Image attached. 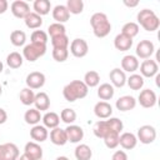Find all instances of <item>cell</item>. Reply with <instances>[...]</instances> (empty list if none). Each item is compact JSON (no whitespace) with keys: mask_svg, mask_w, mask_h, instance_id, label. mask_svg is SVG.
Listing matches in <instances>:
<instances>
[{"mask_svg":"<svg viewBox=\"0 0 160 160\" xmlns=\"http://www.w3.org/2000/svg\"><path fill=\"white\" fill-rule=\"evenodd\" d=\"M139 30H140L139 25H138L136 22L130 21V22H126V24L122 25V28H121V34H124V35H126V36L134 39V38L139 34Z\"/></svg>","mask_w":160,"mask_h":160,"instance_id":"obj_36","label":"cell"},{"mask_svg":"<svg viewBox=\"0 0 160 160\" xmlns=\"http://www.w3.org/2000/svg\"><path fill=\"white\" fill-rule=\"evenodd\" d=\"M74 155H75L76 160H90L92 156V150L86 144H79L75 148Z\"/></svg>","mask_w":160,"mask_h":160,"instance_id":"obj_27","label":"cell"},{"mask_svg":"<svg viewBox=\"0 0 160 160\" xmlns=\"http://www.w3.org/2000/svg\"><path fill=\"white\" fill-rule=\"evenodd\" d=\"M82 81L88 88H95V86H98L100 84V75H99L98 71L90 70L84 75V80Z\"/></svg>","mask_w":160,"mask_h":160,"instance_id":"obj_34","label":"cell"},{"mask_svg":"<svg viewBox=\"0 0 160 160\" xmlns=\"http://www.w3.org/2000/svg\"><path fill=\"white\" fill-rule=\"evenodd\" d=\"M32 8H34V12L42 16V15H48L50 12L51 4L49 0H35L32 4Z\"/></svg>","mask_w":160,"mask_h":160,"instance_id":"obj_31","label":"cell"},{"mask_svg":"<svg viewBox=\"0 0 160 160\" xmlns=\"http://www.w3.org/2000/svg\"><path fill=\"white\" fill-rule=\"evenodd\" d=\"M34 105H35V109L39 110V111L49 110V108H50V98H49V95L46 92H44V91H40V92L35 94Z\"/></svg>","mask_w":160,"mask_h":160,"instance_id":"obj_24","label":"cell"},{"mask_svg":"<svg viewBox=\"0 0 160 160\" xmlns=\"http://www.w3.org/2000/svg\"><path fill=\"white\" fill-rule=\"evenodd\" d=\"M94 114L96 115V118L99 119H102V120H106L109 118H111V114H112V106L108 102V101H99L95 104L94 106Z\"/></svg>","mask_w":160,"mask_h":160,"instance_id":"obj_14","label":"cell"},{"mask_svg":"<svg viewBox=\"0 0 160 160\" xmlns=\"http://www.w3.org/2000/svg\"><path fill=\"white\" fill-rule=\"evenodd\" d=\"M124 5H126V6H129V8H135V6L139 5V1H138V0H135V1H128V0H124Z\"/></svg>","mask_w":160,"mask_h":160,"instance_id":"obj_49","label":"cell"},{"mask_svg":"<svg viewBox=\"0 0 160 160\" xmlns=\"http://www.w3.org/2000/svg\"><path fill=\"white\" fill-rule=\"evenodd\" d=\"M19 99H20V101H21L22 105L29 106V105L34 104L35 92H34V90H31V89H29V88H24V89L20 91V94H19Z\"/></svg>","mask_w":160,"mask_h":160,"instance_id":"obj_35","label":"cell"},{"mask_svg":"<svg viewBox=\"0 0 160 160\" xmlns=\"http://www.w3.org/2000/svg\"><path fill=\"white\" fill-rule=\"evenodd\" d=\"M46 52V45L44 44H36V42H30L24 46L22 50V58L30 62L36 61L39 58L45 55Z\"/></svg>","mask_w":160,"mask_h":160,"instance_id":"obj_4","label":"cell"},{"mask_svg":"<svg viewBox=\"0 0 160 160\" xmlns=\"http://www.w3.org/2000/svg\"><path fill=\"white\" fill-rule=\"evenodd\" d=\"M69 56V49H52V58L58 62H64Z\"/></svg>","mask_w":160,"mask_h":160,"instance_id":"obj_44","label":"cell"},{"mask_svg":"<svg viewBox=\"0 0 160 160\" xmlns=\"http://www.w3.org/2000/svg\"><path fill=\"white\" fill-rule=\"evenodd\" d=\"M89 51V45L86 42V40L81 39V38H76L71 41L70 44V52L75 56V58H84L86 56Z\"/></svg>","mask_w":160,"mask_h":160,"instance_id":"obj_8","label":"cell"},{"mask_svg":"<svg viewBox=\"0 0 160 160\" xmlns=\"http://www.w3.org/2000/svg\"><path fill=\"white\" fill-rule=\"evenodd\" d=\"M10 9H11L12 15L18 19H24L30 12V5L24 0H15L11 4Z\"/></svg>","mask_w":160,"mask_h":160,"instance_id":"obj_12","label":"cell"},{"mask_svg":"<svg viewBox=\"0 0 160 160\" xmlns=\"http://www.w3.org/2000/svg\"><path fill=\"white\" fill-rule=\"evenodd\" d=\"M140 75L142 78H152L155 75H158L159 71V65L155 60L152 59H146L144 60L140 65Z\"/></svg>","mask_w":160,"mask_h":160,"instance_id":"obj_11","label":"cell"},{"mask_svg":"<svg viewBox=\"0 0 160 160\" xmlns=\"http://www.w3.org/2000/svg\"><path fill=\"white\" fill-rule=\"evenodd\" d=\"M45 75L40 71H32L30 74H28L26 76V86L31 90H36V89H41L45 84Z\"/></svg>","mask_w":160,"mask_h":160,"instance_id":"obj_10","label":"cell"},{"mask_svg":"<svg viewBox=\"0 0 160 160\" xmlns=\"http://www.w3.org/2000/svg\"><path fill=\"white\" fill-rule=\"evenodd\" d=\"M119 136H120V134H118L115 131H110L109 134H106L104 136L105 146L109 149H115L119 145Z\"/></svg>","mask_w":160,"mask_h":160,"instance_id":"obj_42","label":"cell"},{"mask_svg":"<svg viewBox=\"0 0 160 160\" xmlns=\"http://www.w3.org/2000/svg\"><path fill=\"white\" fill-rule=\"evenodd\" d=\"M109 78H110V82L114 88H122L126 84V75L119 68L112 69L109 74Z\"/></svg>","mask_w":160,"mask_h":160,"instance_id":"obj_17","label":"cell"},{"mask_svg":"<svg viewBox=\"0 0 160 160\" xmlns=\"http://www.w3.org/2000/svg\"><path fill=\"white\" fill-rule=\"evenodd\" d=\"M65 6L68 8L70 14L78 15V14H81L84 10V1L82 0H68Z\"/></svg>","mask_w":160,"mask_h":160,"instance_id":"obj_38","label":"cell"},{"mask_svg":"<svg viewBox=\"0 0 160 160\" xmlns=\"http://www.w3.org/2000/svg\"><path fill=\"white\" fill-rule=\"evenodd\" d=\"M30 138L35 142H42L49 138V131L44 125H34L30 130Z\"/></svg>","mask_w":160,"mask_h":160,"instance_id":"obj_20","label":"cell"},{"mask_svg":"<svg viewBox=\"0 0 160 160\" xmlns=\"http://www.w3.org/2000/svg\"><path fill=\"white\" fill-rule=\"evenodd\" d=\"M69 44H70V40H69V38H68L66 34L65 35L51 38L52 49H69Z\"/></svg>","mask_w":160,"mask_h":160,"instance_id":"obj_39","label":"cell"},{"mask_svg":"<svg viewBox=\"0 0 160 160\" xmlns=\"http://www.w3.org/2000/svg\"><path fill=\"white\" fill-rule=\"evenodd\" d=\"M55 160H70L69 158H66V156H58Z\"/></svg>","mask_w":160,"mask_h":160,"instance_id":"obj_51","label":"cell"},{"mask_svg":"<svg viewBox=\"0 0 160 160\" xmlns=\"http://www.w3.org/2000/svg\"><path fill=\"white\" fill-rule=\"evenodd\" d=\"M26 41V34L22 30H14L10 34V42L14 46H22Z\"/></svg>","mask_w":160,"mask_h":160,"instance_id":"obj_37","label":"cell"},{"mask_svg":"<svg viewBox=\"0 0 160 160\" xmlns=\"http://www.w3.org/2000/svg\"><path fill=\"white\" fill-rule=\"evenodd\" d=\"M111 160H128V154L124 150H116L112 154Z\"/></svg>","mask_w":160,"mask_h":160,"instance_id":"obj_46","label":"cell"},{"mask_svg":"<svg viewBox=\"0 0 160 160\" xmlns=\"http://www.w3.org/2000/svg\"><path fill=\"white\" fill-rule=\"evenodd\" d=\"M139 60L135 55H125L121 59V70L125 72H135L139 69Z\"/></svg>","mask_w":160,"mask_h":160,"instance_id":"obj_16","label":"cell"},{"mask_svg":"<svg viewBox=\"0 0 160 160\" xmlns=\"http://www.w3.org/2000/svg\"><path fill=\"white\" fill-rule=\"evenodd\" d=\"M138 25H140L146 31H155L160 26V20L156 16V14L150 9H142L136 15Z\"/></svg>","mask_w":160,"mask_h":160,"instance_id":"obj_3","label":"cell"},{"mask_svg":"<svg viewBox=\"0 0 160 160\" xmlns=\"http://www.w3.org/2000/svg\"><path fill=\"white\" fill-rule=\"evenodd\" d=\"M42 120V124L46 129H54V128H58L59 124H60V116L54 112V111H48L45 112V115L41 118Z\"/></svg>","mask_w":160,"mask_h":160,"instance_id":"obj_25","label":"cell"},{"mask_svg":"<svg viewBox=\"0 0 160 160\" xmlns=\"http://www.w3.org/2000/svg\"><path fill=\"white\" fill-rule=\"evenodd\" d=\"M126 84L131 90H141L145 81L140 74H131L129 78H126Z\"/></svg>","mask_w":160,"mask_h":160,"instance_id":"obj_33","label":"cell"},{"mask_svg":"<svg viewBox=\"0 0 160 160\" xmlns=\"http://www.w3.org/2000/svg\"><path fill=\"white\" fill-rule=\"evenodd\" d=\"M92 131H94V135L99 139H104V136L106 134H109L110 131H112L108 124L106 120H99L98 122H95L94 128H92Z\"/></svg>","mask_w":160,"mask_h":160,"instance_id":"obj_29","label":"cell"},{"mask_svg":"<svg viewBox=\"0 0 160 160\" xmlns=\"http://www.w3.org/2000/svg\"><path fill=\"white\" fill-rule=\"evenodd\" d=\"M154 51H155V46H154V42L150 40H141L135 49L136 58H140L144 60L151 59V55L154 54Z\"/></svg>","mask_w":160,"mask_h":160,"instance_id":"obj_6","label":"cell"},{"mask_svg":"<svg viewBox=\"0 0 160 160\" xmlns=\"http://www.w3.org/2000/svg\"><path fill=\"white\" fill-rule=\"evenodd\" d=\"M114 46L119 51H128L132 46V39L120 32L114 39Z\"/></svg>","mask_w":160,"mask_h":160,"instance_id":"obj_22","label":"cell"},{"mask_svg":"<svg viewBox=\"0 0 160 160\" xmlns=\"http://www.w3.org/2000/svg\"><path fill=\"white\" fill-rule=\"evenodd\" d=\"M19 156V148L15 144H0V160H18Z\"/></svg>","mask_w":160,"mask_h":160,"instance_id":"obj_7","label":"cell"},{"mask_svg":"<svg viewBox=\"0 0 160 160\" xmlns=\"http://www.w3.org/2000/svg\"><path fill=\"white\" fill-rule=\"evenodd\" d=\"M136 144H138V139H136V135L132 132H122L119 136V145L125 150L134 149Z\"/></svg>","mask_w":160,"mask_h":160,"instance_id":"obj_21","label":"cell"},{"mask_svg":"<svg viewBox=\"0 0 160 160\" xmlns=\"http://www.w3.org/2000/svg\"><path fill=\"white\" fill-rule=\"evenodd\" d=\"M89 92V88L84 84L82 80H72L66 84L62 89V95L66 101L74 102L79 99H84Z\"/></svg>","mask_w":160,"mask_h":160,"instance_id":"obj_1","label":"cell"},{"mask_svg":"<svg viewBox=\"0 0 160 160\" xmlns=\"http://www.w3.org/2000/svg\"><path fill=\"white\" fill-rule=\"evenodd\" d=\"M114 94H115V89L111 84L109 82H104L101 84L99 88H98V96L102 100V101H106V100H111L114 98Z\"/></svg>","mask_w":160,"mask_h":160,"instance_id":"obj_26","label":"cell"},{"mask_svg":"<svg viewBox=\"0 0 160 160\" xmlns=\"http://www.w3.org/2000/svg\"><path fill=\"white\" fill-rule=\"evenodd\" d=\"M136 101H139V104L145 109L154 108L156 104V94L151 89H144L140 91Z\"/></svg>","mask_w":160,"mask_h":160,"instance_id":"obj_9","label":"cell"},{"mask_svg":"<svg viewBox=\"0 0 160 160\" xmlns=\"http://www.w3.org/2000/svg\"><path fill=\"white\" fill-rule=\"evenodd\" d=\"M52 18L56 22L59 24H64L70 19V12L68 10V8L65 5H56L52 9Z\"/></svg>","mask_w":160,"mask_h":160,"instance_id":"obj_23","label":"cell"},{"mask_svg":"<svg viewBox=\"0 0 160 160\" xmlns=\"http://www.w3.org/2000/svg\"><path fill=\"white\" fill-rule=\"evenodd\" d=\"M136 100L134 96H130V95H124L121 98H119L115 102V106L119 111H130L132 109H135L136 106Z\"/></svg>","mask_w":160,"mask_h":160,"instance_id":"obj_15","label":"cell"},{"mask_svg":"<svg viewBox=\"0 0 160 160\" xmlns=\"http://www.w3.org/2000/svg\"><path fill=\"white\" fill-rule=\"evenodd\" d=\"M50 141L54 144V145H58V146H62L68 142V138H66V132H65V129H61V128H54L50 130Z\"/></svg>","mask_w":160,"mask_h":160,"instance_id":"obj_19","label":"cell"},{"mask_svg":"<svg viewBox=\"0 0 160 160\" xmlns=\"http://www.w3.org/2000/svg\"><path fill=\"white\" fill-rule=\"evenodd\" d=\"M9 8V2L6 0H0V14H4Z\"/></svg>","mask_w":160,"mask_h":160,"instance_id":"obj_47","label":"cell"},{"mask_svg":"<svg viewBox=\"0 0 160 160\" xmlns=\"http://www.w3.org/2000/svg\"><path fill=\"white\" fill-rule=\"evenodd\" d=\"M48 34L50 35V38L65 35V34H66V29H65L64 24L54 22V24H50V25H49V28H48Z\"/></svg>","mask_w":160,"mask_h":160,"instance_id":"obj_41","label":"cell"},{"mask_svg":"<svg viewBox=\"0 0 160 160\" xmlns=\"http://www.w3.org/2000/svg\"><path fill=\"white\" fill-rule=\"evenodd\" d=\"M24 21H25L26 28H29V29H39L42 25V18L34 11H30L24 18Z\"/></svg>","mask_w":160,"mask_h":160,"instance_id":"obj_28","label":"cell"},{"mask_svg":"<svg viewBox=\"0 0 160 160\" xmlns=\"http://www.w3.org/2000/svg\"><path fill=\"white\" fill-rule=\"evenodd\" d=\"M30 39H31V42L46 45V42H48V32H45L42 30H35V31H32Z\"/></svg>","mask_w":160,"mask_h":160,"instance_id":"obj_43","label":"cell"},{"mask_svg":"<svg viewBox=\"0 0 160 160\" xmlns=\"http://www.w3.org/2000/svg\"><path fill=\"white\" fill-rule=\"evenodd\" d=\"M18 160H34L32 158H30L29 155H26V154H22V155H20L19 158H18Z\"/></svg>","mask_w":160,"mask_h":160,"instance_id":"obj_50","label":"cell"},{"mask_svg":"<svg viewBox=\"0 0 160 160\" xmlns=\"http://www.w3.org/2000/svg\"><path fill=\"white\" fill-rule=\"evenodd\" d=\"M6 120H8V114H6V111L0 108V125L4 124Z\"/></svg>","mask_w":160,"mask_h":160,"instance_id":"obj_48","label":"cell"},{"mask_svg":"<svg viewBox=\"0 0 160 160\" xmlns=\"http://www.w3.org/2000/svg\"><path fill=\"white\" fill-rule=\"evenodd\" d=\"M24 154L29 155L34 160H41L42 159V148L39 145V142L29 141V142L25 144Z\"/></svg>","mask_w":160,"mask_h":160,"instance_id":"obj_18","label":"cell"},{"mask_svg":"<svg viewBox=\"0 0 160 160\" xmlns=\"http://www.w3.org/2000/svg\"><path fill=\"white\" fill-rule=\"evenodd\" d=\"M136 139L138 141H140L141 144H151L155 141L156 139V130L154 126L151 125H142L138 129V134H136Z\"/></svg>","mask_w":160,"mask_h":160,"instance_id":"obj_5","label":"cell"},{"mask_svg":"<svg viewBox=\"0 0 160 160\" xmlns=\"http://www.w3.org/2000/svg\"><path fill=\"white\" fill-rule=\"evenodd\" d=\"M65 132H66V138H68V141L72 142V144H76V142H80L84 138V130L81 126L79 125H68L66 129H65Z\"/></svg>","mask_w":160,"mask_h":160,"instance_id":"obj_13","label":"cell"},{"mask_svg":"<svg viewBox=\"0 0 160 160\" xmlns=\"http://www.w3.org/2000/svg\"><path fill=\"white\" fill-rule=\"evenodd\" d=\"M106 121H108V124H109V126H110V129L112 131H115L118 134H120L122 131L124 124H122V121L120 119H118V118H109V119H106Z\"/></svg>","mask_w":160,"mask_h":160,"instance_id":"obj_45","label":"cell"},{"mask_svg":"<svg viewBox=\"0 0 160 160\" xmlns=\"http://www.w3.org/2000/svg\"><path fill=\"white\" fill-rule=\"evenodd\" d=\"M59 116H60L61 121H64L68 125L74 124L75 120H76V112H75L74 109H70V108H65L64 110H61V112H60Z\"/></svg>","mask_w":160,"mask_h":160,"instance_id":"obj_40","label":"cell"},{"mask_svg":"<svg viewBox=\"0 0 160 160\" xmlns=\"http://www.w3.org/2000/svg\"><path fill=\"white\" fill-rule=\"evenodd\" d=\"M1 94H2V88H1V85H0V96H1Z\"/></svg>","mask_w":160,"mask_h":160,"instance_id":"obj_53","label":"cell"},{"mask_svg":"<svg viewBox=\"0 0 160 160\" xmlns=\"http://www.w3.org/2000/svg\"><path fill=\"white\" fill-rule=\"evenodd\" d=\"M2 70H4V65H2V62L0 61V74L2 72Z\"/></svg>","mask_w":160,"mask_h":160,"instance_id":"obj_52","label":"cell"},{"mask_svg":"<svg viewBox=\"0 0 160 160\" xmlns=\"http://www.w3.org/2000/svg\"><path fill=\"white\" fill-rule=\"evenodd\" d=\"M41 114H40V111L39 110H36L35 108H30L29 110H26L25 111V114H24V120H25V122L26 124H29V125H38L39 122H40V120H41Z\"/></svg>","mask_w":160,"mask_h":160,"instance_id":"obj_30","label":"cell"},{"mask_svg":"<svg viewBox=\"0 0 160 160\" xmlns=\"http://www.w3.org/2000/svg\"><path fill=\"white\" fill-rule=\"evenodd\" d=\"M90 25L92 28V32L96 38H105L111 31V24L104 12H95L90 18Z\"/></svg>","mask_w":160,"mask_h":160,"instance_id":"obj_2","label":"cell"},{"mask_svg":"<svg viewBox=\"0 0 160 160\" xmlns=\"http://www.w3.org/2000/svg\"><path fill=\"white\" fill-rule=\"evenodd\" d=\"M24 62V58L20 52L12 51L6 56V64L10 69H19Z\"/></svg>","mask_w":160,"mask_h":160,"instance_id":"obj_32","label":"cell"}]
</instances>
